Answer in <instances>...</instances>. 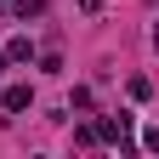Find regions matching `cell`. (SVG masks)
I'll list each match as a JSON object with an SVG mask.
<instances>
[{
    "mask_svg": "<svg viewBox=\"0 0 159 159\" xmlns=\"http://www.w3.org/2000/svg\"><path fill=\"white\" fill-rule=\"evenodd\" d=\"M91 131H97V142H119V148H125V136H131V114H102Z\"/></svg>",
    "mask_w": 159,
    "mask_h": 159,
    "instance_id": "1",
    "label": "cell"
},
{
    "mask_svg": "<svg viewBox=\"0 0 159 159\" xmlns=\"http://www.w3.org/2000/svg\"><path fill=\"white\" fill-rule=\"evenodd\" d=\"M34 102V85H6V97H0V108H6V114H23Z\"/></svg>",
    "mask_w": 159,
    "mask_h": 159,
    "instance_id": "2",
    "label": "cell"
},
{
    "mask_svg": "<svg viewBox=\"0 0 159 159\" xmlns=\"http://www.w3.org/2000/svg\"><path fill=\"white\" fill-rule=\"evenodd\" d=\"M0 57H6V63H29V57H34V40H29V34H17V40H11Z\"/></svg>",
    "mask_w": 159,
    "mask_h": 159,
    "instance_id": "3",
    "label": "cell"
},
{
    "mask_svg": "<svg viewBox=\"0 0 159 159\" xmlns=\"http://www.w3.org/2000/svg\"><path fill=\"white\" fill-rule=\"evenodd\" d=\"M17 17H23V23L29 17H46V0H17Z\"/></svg>",
    "mask_w": 159,
    "mask_h": 159,
    "instance_id": "4",
    "label": "cell"
},
{
    "mask_svg": "<svg viewBox=\"0 0 159 159\" xmlns=\"http://www.w3.org/2000/svg\"><path fill=\"white\" fill-rule=\"evenodd\" d=\"M125 91H131V102H148V97H153V85H148V80H142V74H136V80H131V85H125Z\"/></svg>",
    "mask_w": 159,
    "mask_h": 159,
    "instance_id": "5",
    "label": "cell"
},
{
    "mask_svg": "<svg viewBox=\"0 0 159 159\" xmlns=\"http://www.w3.org/2000/svg\"><path fill=\"white\" fill-rule=\"evenodd\" d=\"M142 148H148V153H159V125H148V131H142Z\"/></svg>",
    "mask_w": 159,
    "mask_h": 159,
    "instance_id": "6",
    "label": "cell"
},
{
    "mask_svg": "<svg viewBox=\"0 0 159 159\" xmlns=\"http://www.w3.org/2000/svg\"><path fill=\"white\" fill-rule=\"evenodd\" d=\"M80 6H85V11H97V6H102V0H80Z\"/></svg>",
    "mask_w": 159,
    "mask_h": 159,
    "instance_id": "7",
    "label": "cell"
},
{
    "mask_svg": "<svg viewBox=\"0 0 159 159\" xmlns=\"http://www.w3.org/2000/svg\"><path fill=\"white\" fill-rule=\"evenodd\" d=\"M153 51H159V23H153Z\"/></svg>",
    "mask_w": 159,
    "mask_h": 159,
    "instance_id": "8",
    "label": "cell"
}]
</instances>
